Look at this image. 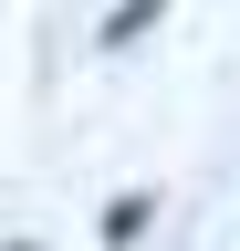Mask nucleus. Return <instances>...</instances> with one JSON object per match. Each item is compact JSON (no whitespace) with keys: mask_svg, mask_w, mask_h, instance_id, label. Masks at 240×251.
I'll return each instance as SVG.
<instances>
[]
</instances>
